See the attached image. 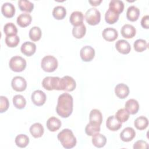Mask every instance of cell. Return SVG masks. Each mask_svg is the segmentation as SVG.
Instances as JSON below:
<instances>
[{"instance_id": "cell-14", "label": "cell", "mask_w": 149, "mask_h": 149, "mask_svg": "<svg viewBox=\"0 0 149 149\" xmlns=\"http://www.w3.org/2000/svg\"><path fill=\"white\" fill-rule=\"evenodd\" d=\"M121 34L125 38H132L136 33V30L134 27L129 24L123 25L120 30Z\"/></svg>"}, {"instance_id": "cell-26", "label": "cell", "mask_w": 149, "mask_h": 149, "mask_svg": "<svg viewBox=\"0 0 149 149\" xmlns=\"http://www.w3.org/2000/svg\"><path fill=\"white\" fill-rule=\"evenodd\" d=\"M44 132L42 125L40 123H35L30 127V132L34 138L41 137Z\"/></svg>"}, {"instance_id": "cell-23", "label": "cell", "mask_w": 149, "mask_h": 149, "mask_svg": "<svg viewBox=\"0 0 149 149\" xmlns=\"http://www.w3.org/2000/svg\"><path fill=\"white\" fill-rule=\"evenodd\" d=\"M140 15V10L135 6H129L126 12L127 19L131 22L136 21Z\"/></svg>"}, {"instance_id": "cell-13", "label": "cell", "mask_w": 149, "mask_h": 149, "mask_svg": "<svg viewBox=\"0 0 149 149\" xmlns=\"http://www.w3.org/2000/svg\"><path fill=\"white\" fill-rule=\"evenodd\" d=\"M117 51L122 54H127L130 52L131 47L130 44L125 40H119L115 43Z\"/></svg>"}, {"instance_id": "cell-30", "label": "cell", "mask_w": 149, "mask_h": 149, "mask_svg": "<svg viewBox=\"0 0 149 149\" xmlns=\"http://www.w3.org/2000/svg\"><path fill=\"white\" fill-rule=\"evenodd\" d=\"M18 6L21 11L30 13L34 9V4L27 0H19L18 1Z\"/></svg>"}, {"instance_id": "cell-36", "label": "cell", "mask_w": 149, "mask_h": 149, "mask_svg": "<svg viewBox=\"0 0 149 149\" xmlns=\"http://www.w3.org/2000/svg\"><path fill=\"white\" fill-rule=\"evenodd\" d=\"M100 132V125L90 123H88L85 127L86 133L90 136H92L95 133Z\"/></svg>"}, {"instance_id": "cell-3", "label": "cell", "mask_w": 149, "mask_h": 149, "mask_svg": "<svg viewBox=\"0 0 149 149\" xmlns=\"http://www.w3.org/2000/svg\"><path fill=\"white\" fill-rule=\"evenodd\" d=\"M58 62L57 59L52 55L45 56L41 60V66L47 72H52L58 68Z\"/></svg>"}, {"instance_id": "cell-16", "label": "cell", "mask_w": 149, "mask_h": 149, "mask_svg": "<svg viewBox=\"0 0 149 149\" xmlns=\"http://www.w3.org/2000/svg\"><path fill=\"white\" fill-rule=\"evenodd\" d=\"M106 126L109 130L116 131L122 127V122L119 121L115 116L112 115L108 118L106 122Z\"/></svg>"}, {"instance_id": "cell-9", "label": "cell", "mask_w": 149, "mask_h": 149, "mask_svg": "<svg viewBox=\"0 0 149 149\" xmlns=\"http://www.w3.org/2000/svg\"><path fill=\"white\" fill-rule=\"evenodd\" d=\"M11 86L13 89L16 91H23L25 90L27 87L26 80L21 76H15L13 78Z\"/></svg>"}, {"instance_id": "cell-2", "label": "cell", "mask_w": 149, "mask_h": 149, "mask_svg": "<svg viewBox=\"0 0 149 149\" xmlns=\"http://www.w3.org/2000/svg\"><path fill=\"white\" fill-rule=\"evenodd\" d=\"M58 139L62 146L67 149L74 147L77 143L76 138L72 131L69 129H64L58 134Z\"/></svg>"}, {"instance_id": "cell-21", "label": "cell", "mask_w": 149, "mask_h": 149, "mask_svg": "<svg viewBox=\"0 0 149 149\" xmlns=\"http://www.w3.org/2000/svg\"><path fill=\"white\" fill-rule=\"evenodd\" d=\"M84 20V16L80 11H74L72 13L70 16L69 20L70 23L74 26H77L83 24Z\"/></svg>"}, {"instance_id": "cell-17", "label": "cell", "mask_w": 149, "mask_h": 149, "mask_svg": "<svg viewBox=\"0 0 149 149\" xmlns=\"http://www.w3.org/2000/svg\"><path fill=\"white\" fill-rule=\"evenodd\" d=\"M102 36L106 41H113L118 38V33L116 29L112 27H108L103 30Z\"/></svg>"}, {"instance_id": "cell-8", "label": "cell", "mask_w": 149, "mask_h": 149, "mask_svg": "<svg viewBox=\"0 0 149 149\" xmlns=\"http://www.w3.org/2000/svg\"><path fill=\"white\" fill-rule=\"evenodd\" d=\"M80 55L83 61L90 62L95 56V50L91 46H84L80 49Z\"/></svg>"}, {"instance_id": "cell-33", "label": "cell", "mask_w": 149, "mask_h": 149, "mask_svg": "<svg viewBox=\"0 0 149 149\" xmlns=\"http://www.w3.org/2000/svg\"><path fill=\"white\" fill-rule=\"evenodd\" d=\"M29 143L28 136L24 134H20L15 138V143L17 146L20 148L26 147Z\"/></svg>"}, {"instance_id": "cell-15", "label": "cell", "mask_w": 149, "mask_h": 149, "mask_svg": "<svg viewBox=\"0 0 149 149\" xmlns=\"http://www.w3.org/2000/svg\"><path fill=\"white\" fill-rule=\"evenodd\" d=\"M115 93L118 97L123 99L128 96L129 94V88L125 84L119 83L117 84L115 88Z\"/></svg>"}, {"instance_id": "cell-31", "label": "cell", "mask_w": 149, "mask_h": 149, "mask_svg": "<svg viewBox=\"0 0 149 149\" xmlns=\"http://www.w3.org/2000/svg\"><path fill=\"white\" fill-rule=\"evenodd\" d=\"M52 15L56 19L62 20L66 15V10L62 6H56L52 10Z\"/></svg>"}, {"instance_id": "cell-40", "label": "cell", "mask_w": 149, "mask_h": 149, "mask_svg": "<svg viewBox=\"0 0 149 149\" xmlns=\"http://www.w3.org/2000/svg\"><path fill=\"white\" fill-rule=\"evenodd\" d=\"M5 43L6 44L11 48L16 47L20 41V38L17 35L6 36L5 37Z\"/></svg>"}, {"instance_id": "cell-38", "label": "cell", "mask_w": 149, "mask_h": 149, "mask_svg": "<svg viewBox=\"0 0 149 149\" xmlns=\"http://www.w3.org/2000/svg\"><path fill=\"white\" fill-rule=\"evenodd\" d=\"M3 31L6 36L17 35V29L13 23H8L3 27Z\"/></svg>"}, {"instance_id": "cell-4", "label": "cell", "mask_w": 149, "mask_h": 149, "mask_svg": "<svg viewBox=\"0 0 149 149\" xmlns=\"http://www.w3.org/2000/svg\"><path fill=\"white\" fill-rule=\"evenodd\" d=\"M9 68L15 72H20L26 67V60L20 56H14L9 61Z\"/></svg>"}, {"instance_id": "cell-19", "label": "cell", "mask_w": 149, "mask_h": 149, "mask_svg": "<svg viewBox=\"0 0 149 149\" xmlns=\"http://www.w3.org/2000/svg\"><path fill=\"white\" fill-rule=\"evenodd\" d=\"M90 123L101 125L102 121V115L100 110L97 109H92L89 115Z\"/></svg>"}, {"instance_id": "cell-43", "label": "cell", "mask_w": 149, "mask_h": 149, "mask_svg": "<svg viewBox=\"0 0 149 149\" xmlns=\"http://www.w3.org/2000/svg\"><path fill=\"white\" fill-rule=\"evenodd\" d=\"M141 26L146 29L149 28V16L146 15L143 16L141 20Z\"/></svg>"}, {"instance_id": "cell-11", "label": "cell", "mask_w": 149, "mask_h": 149, "mask_svg": "<svg viewBox=\"0 0 149 149\" xmlns=\"http://www.w3.org/2000/svg\"><path fill=\"white\" fill-rule=\"evenodd\" d=\"M20 50L24 55L30 56L35 53L36 50V45L34 42L26 41L22 45Z\"/></svg>"}, {"instance_id": "cell-41", "label": "cell", "mask_w": 149, "mask_h": 149, "mask_svg": "<svg viewBox=\"0 0 149 149\" xmlns=\"http://www.w3.org/2000/svg\"><path fill=\"white\" fill-rule=\"evenodd\" d=\"M9 102L8 98L5 96L0 97V112H5L9 108Z\"/></svg>"}, {"instance_id": "cell-18", "label": "cell", "mask_w": 149, "mask_h": 149, "mask_svg": "<svg viewBox=\"0 0 149 149\" xmlns=\"http://www.w3.org/2000/svg\"><path fill=\"white\" fill-rule=\"evenodd\" d=\"M125 109L129 112V114H136L139 109V104L137 100L134 99L128 100L125 105Z\"/></svg>"}, {"instance_id": "cell-28", "label": "cell", "mask_w": 149, "mask_h": 149, "mask_svg": "<svg viewBox=\"0 0 149 149\" xmlns=\"http://www.w3.org/2000/svg\"><path fill=\"white\" fill-rule=\"evenodd\" d=\"M134 125L137 129L140 130H144L147 127L148 125V119L144 116H139L135 119Z\"/></svg>"}, {"instance_id": "cell-27", "label": "cell", "mask_w": 149, "mask_h": 149, "mask_svg": "<svg viewBox=\"0 0 149 149\" xmlns=\"http://www.w3.org/2000/svg\"><path fill=\"white\" fill-rule=\"evenodd\" d=\"M109 9L119 15L123 11L124 3L122 1L112 0L109 3Z\"/></svg>"}, {"instance_id": "cell-5", "label": "cell", "mask_w": 149, "mask_h": 149, "mask_svg": "<svg viewBox=\"0 0 149 149\" xmlns=\"http://www.w3.org/2000/svg\"><path fill=\"white\" fill-rule=\"evenodd\" d=\"M85 19L88 24L95 26L98 24L101 20V13L96 8H91L86 12Z\"/></svg>"}, {"instance_id": "cell-25", "label": "cell", "mask_w": 149, "mask_h": 149, "mask_svg": "<svg viewBox=\"0 0 149 149\" xmlns=\"http://www.w3.org/2000/svg\"><path fill=\"white\" fill-rule=\"evenodd\" d=\"M106 143L107 139L103 134L97 133L92 136V143L95 147L101 148L105 145Z\"/></svg>"}, {"instance_id": "cell-34", "label": "cell", "mask_w": 149, "mask_h": 149, "mask_svg": "<svg viewBox=\"0 0 149 149\" xmlns=\"http://www.w3.org/2000/svg\"><path fill=\"white\" fill-rule=\"evenodd\" d=\"M13 103L16 108L21 109L25 107L26 105V101L23 95L19 94L13 97Z\"/></svg>"}, {"instance_id": "cell-7", "label": "cell", "mask_w": 149, "mask_h": 149, "mask_svg": "<svg viewBox=\"0 0 149 149\" xmlns=\"http://www.w3.org/2000/svg\"><path fill=\"white\" fill-rule=\"evenodd\" d=\"M76 86V81L73 77L69 76H63L59 81V90L66 91H73Z\"/></svg>"}, {"instance_id": "cell-39", "label": "cell", "mask_w": 149, "mask_h": 149, "mask_svg": "<svg viewBox=\"0 0 149 149\" xmlns=\"http://www.w3.org/2000/svg\"><path fill=\"white\" fill-rule=\"evenodd\" d=\"M129 112L124 108H121L118 110L115 113V118L120 122H126L129 118Z\"/></svg>"}, {"instance_id": "cell-10", "label": "cell", "mask_w": 149, "mask_h": 149, "mask_svg": "<svg viewBox=\"0 0 149 149\" xmlns=\"http://www.w3.org/2000/svg\"><path fill=\"white\" fill-rule=\"evenodd\" d=\"M31 101L34 105L41 106L44 104L46 101V95L41 90H36L31 94Z\"/></svg>"}, {"instance_id": "cell-29", "label": "cell", "mask_w": 149, "mask_h": 149, "mask_svg": "<svg viewBox=\"0 0 149 149\" xmlns=\"http://www.w3.org/2000/svg\"><path fill=\"white\" fill-rule=\"evenodd\" d=\"M86 33V26L83 23L77 26H74L72 30V34L76 38H83Z\"/></svg>"}, {"instance_id": "cell-1", "label": "cell", "mask_w": 149, "mask_h": 149, "mask_svg": "<svg viewBox=\"0 0 149 149\" xmlns=\"http://www.w3.org/2000/svg\"><path fill=\"white\" fill-rule=\"evenodd\" d=\"M56 111L62 118H68L72 114L73 111V97L70 94L63 93L59 96Z\"/></svg>"}, {"instance_id": "cell-44", "label": "cell", "mask_w": 149, "mask_h": 149, "mask_svg": "<svg viewBox=\"0 0 149 149\" xmlns=\"http://www.w3.org/2000/svg\"><path fill=\"white\" fill-rule=\"evenodd\" d=\"M102 1L101 0H99V1H89L88 2L92 5V6H98L101 3Z\"/></svg>"}, {"instance_id": "cell-42", "label": "cell", "mask_w": 149, "mask_h": 149, "mask_svg": "<svg viewBox=\"0 0 149 149\" xmlns=\"http://www.w3.org/2000/svg\"><path fill=\"white\" fill-rule=\"evenodd\" d=\"M148 143L143 140H139L134 143L133 145L134 149H140V148H148Z\"/></svg>"}, {"instance_id": "cell-22", "label": "cell", "mask_w": 149, "mask_h": 149, "mask_svg": "<svg viewBox=\"0 0 149 149\" xmlns=\"http://www.w3.org/2000/svg\"><path fill=\"white\" fill-rule=\"evenodd\" d=\"M61 120L54 116L49 118L47 121V127L51 132H55L58 130L61 126Z\"/></svg>"}, {"instance_id": "cell-12", "label": "cell", "mask_w": 149, "mask_h": 149, "mask_svg": "<svg viewBox=\"0 0 149 149\" xmlns=\"http://www.w3.org/2000/svg\"><path fill=\"white\" fill-rule=\"evenodd\" d=\"M136 136L135 130L130 127L125 128L120 133V138L123 141L129 142L132 141Z\"/></svg>"}, {"instance_id": "cell-24", "label": "cell", "mask_w": 149, "mask_h": 149, "mask_svg": "<svg viewBox=\"0 0 149 149\" xmlns=\"http://www.w3.org/2000/svg\"><path fill=\"white\" fill-rule=\"evenodd\" d=\"M32 17L29 13H22L17 17V23L22 27H26L28 26L31 22Z\"/></svg>"}, {"instance_id": "cell-6", "label": "cell", "mask_w": 149, "mask_h": 149, "mask_svg": "<svg viewBox=\"0 0 149 149\" xmlns=\"http://www.w3.org/2000/svg\"><path fill=\"white\" fill-rule=\"evenodd\" d=\"M60 79L61 78L59 77H45L42 81V86L45 90L48 91L53 90H59Z\"/></svg>"}, {"instance_id": "cell-20", "label": "cell", "mask_w": 149, "mask_h": 149, "mask_svg": "<svg viewBox=\"0 0 149 149\" xmlns=\"http://www.w3.org/2000/svg\"><path fill=\"white\" fill-rule=\"evenodd\" d=\"M1 12L5 17L10 18L12 17L15 13V8L12 3L5 2L2 5Z\"/></svg>"}, {"instance_id": "cell-35", "label": "cell", "mask_w": 149, "mask_h": 149, "mask_svg": "<svg viewBox=\"0 0 149 149\" xmlns=\"http://www.w3.org/2000/svg\"><path fill=\"white\" fill-rule=\"evenodd\" d=\"M41 30L39 27H33L29 31V37L33 41H38L41 38Z\"/></svg>"}, {"instance_id": "cell-37", "label": "cell", "mask_w": 149, "mask_h": 149, "mask_svg": "<svg viewBox=\"0 0 149 149\" xmlns=\"http://www.w3.org/2000/svg\"><path fill=\"white\" fill-rule=\"evenodd\" d=\"M133 47L136 51L138 52H141L147 48L148 44L146 41L143 39H138L134 41Z\"/></svg>"}, {"instance_id": "cell-32", "label": "cell", "mask_w": 149, "mask_h": 149, "mask_svg": "<svg viewBox=\"0 0 149 149\" xmlns=\"http://www.w3.org/2000/svg\"><path fill=\"white\" fill-rule=\"evenodd\" d=\"M119 15L108 9L105 14V22L110 24L115 23L118 19Z\"/></svg>"}]
</instances>
